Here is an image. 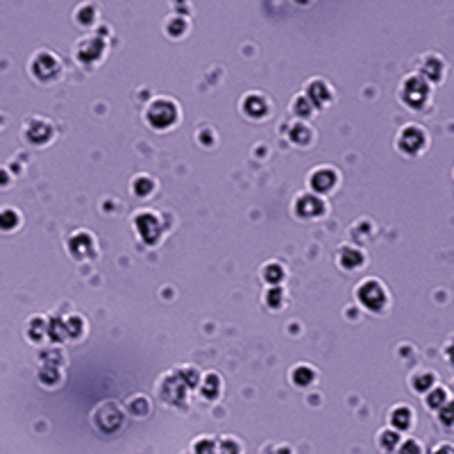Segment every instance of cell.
<instances>
[{"instance_id": "19", "label": "cell", "mask_w": 454, "mask_h": 454, "mask_svg": "<svg viewBox=\"0 0 454 454\" xmlns=\"http://www.w3.org/2000/svg\"><path fill=\"white\" fill-rule=\"evenodd\" d=\"M261 275H263V279H266V282H268L270 286H279V284L284 282L286 272H284V266H282V263L270 261V263H266V266H263Z\"/></svg>"}, {"instance_id": "8", "label": "cell", "mask_w": 454, "mask_h": 454, "mask_svg": "<svg viewBox=\"0 0 454 454\" xmlns=\"http://www.w3.org/2000/svg\"><path fill=\"white\" fill-rule=\"evenodd\" d=\"M134 225H137V234L141 236V241L148 243V245H152L157 238H159V218L155 216V213L150 211H143V213H139V216L134 218Z\"/></svg>"}, {"instance_id": "30", "label": "cell", "mask_w": 454, "mask_h": 454, "mask_svg": "<svg viewBox=\"0 0 454 454\" xmlns=\"http://www.w3.org/2000/svg\"><path fill=\"white\" fill-rule=\"evenodd\" d=\"M263 454H293V450L288 448L286 443H270V445H266Z\"/></svg>"}, {"instance_id": "25", "label": "cell", "mask_w": 454, "mask_h": 454, "mask_svg": "<svg viewBox=\"0 0 454 454\" xmlns=\"http://www.w3.org/2000/svg\"><path fill=\"white\" fill-rule=\"evenodd\" d=\"M291 141L298 143V146H307L311 143V130L304 125V123H295L293 130H291Z\"/></svg>"}, {"instance_id": "7", "label": "cell", "mask_w": 454, "mask_h": 454, "mask_svg": "<svg viewBox=\"0 0 454 454\" xmlns=\"http://www.w3.org/2000/svg\"><path fill=\"white\" fill-rule=\"evenodd\" d=\"M338 184V173L332 166H320L316 171H311L309 175V189L316 195L320 193H329L332 189Z\"/></svg>"}, {"instance_id": "27", "label": "cell", "mask_w": 454, "mask_h": 454, "mask_svg": "<svg viewBox=\"0 0 454 454\" xmlns=\"http://www.w3.org/2000/svg\"><path fill=\"white\" fill-rule=\"evenodd\" d=\"M395 454H425V448L418 439H402Z\"/></svg>"}, {"instance_id": "4", "label": "cell", "mask_w": 454, "mask_h": 454, "mask_svg": "<svg viewBox=\"0 0 454 454\" xmlns=\"http://www.w3.org/2000/svg\"><path fill=\"white\" fill-rule=\"evenodd\" d=\"M177 116H180L177 105L173 101H168V98H157V101L148 107V114H146L148 123H150L155 130L173 128L177 123Z\"/></svg>"}, {"instance_id": "6", "label": "cell", "mask_w": 454, "mask_h": 454, "mask_svg": "<svg viewBox=\"0 0 454 454\" xmlns=\"http://www.w3.org/2000/svg\"><path fill=\"white\" fill-rule=\"evenodd\" d=\"M62 71V62L57 60L55 53H48V51H41L35 60H32V73H35V78L39 80H55L60 76Z\"/></svg>"}, {"instance_id": "16", "label": "cell", "mask_w": 454, "mask_h": 454, "mask_svg": "<svg viewBox=\"0 0 454 454\" xmlns=\"http://www.w3.org/2000/svg\"><path fill=\"white\" fill-rule=\"evenodd\" d=\"M423 398H425V407H427L429 411H439L443 404L450 400V393H448V389H445V386L436 384V386H432V389H429V391L423 395Z\"/></svg>"}, {"instance_id": "1", "label": "cell", "mask_w": 454, "mask_h": 454, "mask_svg": "<svg viewBox=\"0 0 454 454\" xmlns=\"http://www.w3.org/2000/svg\"><path fill=\"white\" fill-rule=\"evenodd\" d=\"M402 105L411 112H423L432 103V85L420 76V73H411L402 80L398 91Z\"/></svg>"}, {"instance_id": "31", "label": "cell", "mask_w": 454, "mask_h": 454, "mask_svg": "<svg viewBox=\"0 0 454 454\" xmlns=\"http://www.w3.org/2000/svg\"><path fill=\"white\" fill-rule=\"evenodd\" d=\"M432 454H454V443H439L432 450Z\"/></svg>"}, {"instance_id": "20", "label": "cell", "mask_w": 454, "mask_h": 454, "mask_svg": "<svg viewBox=\"0 0 454 454\" xmlns=\"http://www.w3.org/2000/svg\"><path fill=\"white\" fill-rule=\"evenodd\" d=\"M216 454H243L241 441L234 439V436H222L220 441H216Z\"/></svg>"}, {"instance_id": "13", "label": "cell", "mask_w": 454, "mask_h": 454, "mask_svg": "<svg viewBox=\"0 0 454 454\" xmlns=\"http://www.w3.org/2000/svg\"><path fill=\"white\" fill-rule=\"evenodd\" d=\"M363 261H366V254L357 245H343L341 252H338V263L345 270H357L363 266Z\"/></svg>"}, {"instance_id": "29", "label": "cell", "mask_w": 454, "mask_h": 454, "mask_svg": "<svg viewBox=\"0 0 454 454\" xmlns=\"http://www.w3.org/2000/svg\"><path fill=\"white\" fill-rule=\"evenodd\" d=\"M155 189V182L150 177H139L134 180V193L137 195H150Z\"/></svg>"}, {"instance_id": "23", "label": "cell", "mask_w": 454, "mask_h": 454, "mask_svg": "<svg viewBox=\"0 0 454 454\" xmlns=\"http://www.w3.org/2000/svg\"><path fill=\"white\" fill-rule=\"evenodd\" d=\"M436 418L445 429H454V398H450L443 407L436 411Z\"/></svg>"}, {"instance_id": "15", "label": "cell", "mask_w": 454, "mask_h": 454, "mask_svg": "<svg viewBox=\"0 0 454 454\" xmlns=\"http://www.w3.org/2000/svg\"><path fill=\"white\" fill-rule=\"evenodd\" d=\"M400 443H402V434L395 432L393 427H386L377 434V445L384 454H395V450H398Z\"/></svg>"}, {"instance_id": "9", "label": "cell", "mask_w": 454, "mask_h": 454, "mask_svg": "<svg viewBox=\"0 0 454 454\" xmlns=\"http://www.w3.org/2000/svg\"><path fill=\"white\" fill-rule=\"evenodd\" d=\"M295 213L302 218H318L325 213V202L316 193H302L295 198Z\"/></svg>"}, {"instance_id": "2", "label": "cell", "mask_w": 454, "mask_h": 454, "mask_svg": "<svg viewBox=\"0 0 454 454\" xmlns=\"http://www.w3.org/2000/svg\"><path fill=\"white\" fill-rule=\"evenodd\" d=\"M357 300L359 304L366 311L370 313H382L389 309L391 304V295H389V288H386L379 279L375 277H368L357 286Z\"/></svg>"}, {"instance_id": "3", "label": "cell", "mask_w": 454, "mask_h": 454, "mask_svg": "<svg viewBox=\"0 0 454 454\" xmlns=\"http://www.w3.org/2000/svg\"><path fill=\"white\" fill-rule=\"evenodd\" d=\"M398 150L407 157H418L427 150L429 146V134L425 128L416 125V123H409V125H404L400 132H398Z\"/></svg>"}, {"instance_id": "10", "label": "cell", "mask_w": 454, "mask_h": 454, "mask_svg": "<svg viewBox=\"0 0 454 454\" xmlns=\"http://www.w3.org/2000/svg\"><path fill=\"white\" fill-rule=\"evenodd\" d=\"M414 423H416V414L409 404H395V407L391 409L389 425L395 429V432H400V434L409 432V429L414 427Z\"/></svg>"}, {"instance_id": "22", "label": "cell", "mask_w": 454, "mask_h": 454, "mask_svg": "<svg viewBox=\"0 0 454 454\" xmlns=\"http://www.w3.org/2000/svg\"><path fill=\"white\" fill-rule=\"evenodd\" d=\"M19 222H21V218L14 209H10V207L0 209V229H3V232H12V229L19 227Z\"/></svg>"}, {"instance_id": "32", "label": "cell", "mask_w": 454, "mask_h": 454, "mask_svg": "<svg viewBox=\"0 0 454 454\" xmlns=\"http://www.w3.org/2000/svg\"><path fill=\"white\" fill-rule=\"evenodd\" d=\"M445 357H448L450 363H454V338H452L448 345H445Z\"/></svg>"}, {"instance_id": "14", "label": "cell", "mask_w": 454, "mask_h": 454, "mask_svg": "<svg viewBox=\"0 0 454 454\" xmlns=\"http://www.w3.org/2000/svg\"><path fill=\"white\" fill-rule=\"evenodd\" d=\"M318 379L316 368L309 366V363H298V366L291 368V382L298 389H309V386Z\"/></svg>"}, {"instance_id": "17", "label": "cell", "mask_w": 454, "mask_h": 454, "mask_svg": "<svg viewBox=\"0 0 454 454\" xmlns=\"http://www.w3.org/2000/svg\"><path fill=\"white\" fill-rule=\"evenodd\" d=\"M409 384L416 393L425 395L429 389H432V386H436V375L432 373V370H418V373L411 375Z\"/></svg>"}, {"instance_id": "24", "label": "cell", "mask_w": 454, "mask_h": 454, "mask_svg": "<svg viewBox=\"0 0 454 454\" xmlns=\"http://www.w3.org/2000/svg\"><path fill=\"white\" fill-rule=\"evenodd\" d=\"M51 137H53V130L48 123L44 121H39V130H28V139L30 141H35V143H46V141H51Z\"/></svg>"}, {"instance_id": "12", "label": "cell", "mask_w": 454, "mask_h": 454, "mask_svg": "<svg viewBox=\"0 0 454 454\" xmlns=\"http://www.w3.org/2000/svg\"><path fill=\"white\" fill-rule=\"evenodd\" d=\"M69 247H71L73 257H78V259H89V257H94V254H96V241L89 232L73 234L71 241H69Z\"/></svg>"}, {"instance_id": "28", "label": "cell", "mask_w": 454, "mask_h": 454, "mask_svg": "<svg viewBox=\"0 0 454 454\" xmlns=\"http://www.w3.org/2000/svg\"><path fill=\"white\" fill-rule=\"evenodd\" d=\"M284 298H286V295H284V291H282V288H279V286H272L270 291H268L266 295H263V300H266V304H268L270 309H279V307H284Z\"/></svg>"}, {"instance_id": "21", "label": "cell", "mask_w": 454, "mask_h": 454, "mask_svg": "<svg viewBox=\"0 0 454 454\" xmlns=\"http://www.w3.org/2000/svg\"><path fill=\"white\" fill-rule=\"evenodd\" d=\"M291 110H293V114L298 119H309L311 114H313V110H316V107H313V103L309 101L307 96H298L293 101V105H291Z\"/></svg>"}, {"instance_id": "26", "label": "cell", "mask_w": 454, "mask_h": 454, "mask_svg": "<svg viewBox=\"0 0 454 454\" xmlns=\"http://www.w3.org/2000/svg\"><path fill=\"white\" fill-rule=\"evenodd\" d=\"M216 441L209 439V436H200V439L193 441V448L191 452L193 454H216Z\"/></svg>"}, {"instance_id": "5", "label": "cell", "mask_w": 454, "mask_h": 454, "mask_svg": "<svg viewBox=\"0 0 454 454\" xmlns=\"http://www.w3.org/2000/svg\"><path fill=\"white\" fill-rule=\"evenodd\" d=\"M418 73L429 82V85H441V82L445 80V73H448V64H445L441 55L429 53L420 60Z\"/></svg>"}, {"instance_id": "18", "label": "cell", "mask_w": 454, "mask_h": 454, "mask_svg": "<svg viewBox=\"0 0 454 454\" xmlns=\"http://www.w3.org/2000/svg\"><path fill=\"white\" fill-rule=\"evenodd\" d=\"M243 112L250 114L252 119H261L263 114L268 112V103L266 98H261L259 94H250L243 98Z\"/></svg>"}, {"instance_id": "11", "label": "cell", "mask_w": 454, "mask_h": 454, "mask_svg": "<svg viewBox=\"0 0 454 454\" xmlns=\"http://www.w3.org/2000/svg\"><path fill=\"white\" fill-rule=\"evenodd\" d=\"M304 96L309 98V101L313 103V107H325L332 103V96H334V91L332 87L327 85L325 80H311L309 85H307V91H304Z\"/></svg>"}]
</instances>
